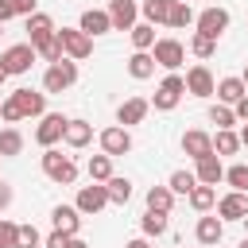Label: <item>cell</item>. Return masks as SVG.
Here are the masks:
<instances>
[{"mask_svg": "<svg viewBox=\"0 0 248 248\" xmlns=\"http://www.w3.org/2000/svg\"><path fill=\"white\" fill-rule=\"evenodd\" d=\"M229 8H221V4H209V8H202L198 16H194V27L202 31V35H209V39H221L225 31H229Z\"/></svg>", "mask_w": 248, "mask_h": 248, "instance_id": "cell-3", "label": "cell"}, {"mask_svg": "<svg viewBox=\"0 0 248 248\" xmlns=\"http://www.w3.org/2000/svg\"><path fill=\"white\" fill-rule=\"evenodd\" d=\"M39 54H35V46L31 43H16V46H8L4 54H0V66H4V74L8 78H19V74H27L31 70V62H35Z\"/></svg>", "mask_w": 248, "mask_h": 248, "instance_id": "cell-4", "label": "cell"}, {"mask_svg": "<svg viewBox=\"0 0 248 248\" xmlns=\"http://www.w3.org/2000/svg\"><path fill=\"white\" fill-rule=\"evenodd\" d=\"M8 19H16V8H12V0H0V23H8Z\"/></svg>", "mask_w": 248, "mask_h": 248, "instance_id": "cell-47", "label": "cell"}, {"mask_svg": "<svg viewBox=\"0 0 248 248\" xmlns=\"http://www.w3.org/2000/svg\"><path fill=\"white\" fill-rule=\"evenodd\" d=\"M213 89H217V78L209 74L205 62H198V66L186 70V93L190 97H213Z\"/></svg>", "mask_w": 248, "mask_h": 248, "instance_id": "cell-12", "label": "cell"}, {"mask_svg": "<svg viewBox=\"0 0 248 248\" xmlns=\"http://www.w3.org/2000/svg\"><path fill=\"white\" fill-rule=\"evenodd\" d=\"M27 35H31V39H27L31 46L43 43L46 35H54V19H50L46 12H31V16H27Z\"/></svg>", "mask_w": 248, "mask_h": 248, "instance_id": "cell-22", "label": "cell"}, {"mask_svg": "<svg viewBox=\"0 0 248 248\" xmlns=\"http://www.w3.org/2000/svg\"><path fill=\"white\" fill-rule=\"evenodd\" d=\"M194 23V8L186 4V0H170V16H167V27H190Z\"/></svg>", "mask_w": 248, "mask_h": 248, "instance_id": "cell-32", "label": "cell"}, {"mask_svg": "<svg viewBox=\"0 0 248 248\" xmlns=\"http://www.w3.org/2000/svg\"><path fill=\"white\" fill-rule=\"evenodd\" d=\"M194 236H198V244H205V248H213V244H221V236H225V221L213 213H205V217H198V225H194Z\"/></svg>", "mask_w": 248, "mask_h": 248, "instance_id": "cell-17", "label": "cell"}, {"mask_svg": "<svg viewBox=\"0 0 248 248\" xmlns=\"http://www.w3.org/2000/svg\"><path fill=\"white\" fill-rule=\"evenodd\" d=\"M217 217H221V221H244V217H248V194L229 190V194L217 202Z\"/></svg>", "mask_w": 248, "mask_h": 248, "instance_id": "cell-15", "label": "cell"}, {"mask_svg": "<svg viewBox=\"0 0 248 248\" xmlns=\"http://www.w3.org/2000/svg\"><path fill=\"white\" fill-rule=\"evenodd\" d=\"M240 151V136L232 132V128H217V136H213V155H236Z\"/></svg>", "mask_w": 248, "mask_h": 248, "instance_id": "cell-29", "label": "cell"}, {"mask_svg": "<svg viewBox=\"0 0 248 248\" xmlns=\"http://www.w3.org/2000/svg\"><path fill=\"white\" fill-rule=\"evenodd\" d=\"M225 182H229L232 190H240V194H248V163H232V167L225 170Z\"/></svg>", "mask_w": 248, "mask_h": 248, "instance_id": "cell-38", "label": "cell"}, {"mask_svg": "<svg viewBox=\"0 0 248 248\" xmlns=\"http://www.w3.org/2000/svg\"><path fill=\"white\" fill-rule=\"evenodd\" d=\"M89 140H93V124H89V120H78V116L66 120V128H62V143H66V147L78 151V147H85Z\"/></svg>", "mask_w": 248, "mask_h": 248, "instance_id": "cell-19", "label": "cell"}, {"mask_svg": "<svg viewBox=\"0 0 248 248\" xmlns=\"http://www.w3.org/2000/svg\"><path fill=\"white\" fill-rule=\"evenodd\" d=\"M43 174L50 182H58V186H74L78 182V163L70 155L54 151V147H43Z\"/></svg>", "mask_w": 248, "mask_h": 248, "instance_id": "cell-1", "label": "cell"}, {"mask_svg": "<svg viewBox=\"0 0 248 248\" xmlns=\"http://www.w3.org/2000/svg\"><path fill=\"white\" fill-rule=\"evenodd\" d=\"M194 178H198V182H205V186H217V182L225 178L221 155H205V159H198V167H194Z\"/></svg>", "mask_w": 248, "mask_h": 248, "instance_id": "cell-21", "label": "cell"}, {"mask_svg": "<svg viewBox=\"0 0 248 248\" xmlns=\"http://www.w3.org/2000/svg\"><path fill=\"white\" fill-rule=\"evenodd\" d=\"M58 43H62L66 58H74V62H81V58L93 54V39H89L81 27H58Z\"/></svg>", "mask_w": 248, "mask_h": 248, "instance_id": "cell-6", "label": "cell"}, {"mask_svg": "<svg viewBox=\"0 0 248 248\" xmlns=\"http://www.w3.org/2000/svg\"><path fill=\"white\" fill-rule=\"evenodd\" d=\"M12 101L19 105L23 120H27V116H43V112H46V93H35V89H16V93H12Z\"/></svg>", "mask_w": 248, "mask_h": 248, "instance_id": "cell-18", "label": "cell"}, {"mask_svg": "<svg viewBox=\"0 0 248 248\" xmlns=\"http://www.w3.org/2000/svg\"><path fill=\"white\" fill-rule=\"evenodd\" d=\"M213 50H217V39H209V35H202V31L190 35V54H194V58L205 62V58H213Z\"/></svg>", "mask_w": 248, "mask_h": 248, "instance_id": "cell-36", "label": "cell"}, {"mask_svg": "<svg viewBox=\"0 0 248 248\" xmlns=\"http://www.w3.org/2000/svg\"><path fill=\"white\" fill-rule=\"evenodd\" d=\"M209 120L217 128H232L236 124V112H232V105H209Z\"/></svg>", "mask_w": 248, "mask_h": 248, "instance_id": "cell-40", "label": "cell"}, {"mask_svg": "<svg viewBox=\"0 0 248 248\" xmlns=\"http://www.w3.org/2000/svg\"><path fill=\"white\" fill-rule=\"evenodd\" d=\"M50 225H54L58 232L78 236V229H81V213H78V205H54V209H50Z\"/></svg>", "mask_w": 248, "mask_h": 248, "instance_id": "cell-20", "label": "cell"}, {"mask_svg": "<svg viewBox=\"0 0 248 248\" xmlns=\"http://www.w3.org/2000/svg\"><path fill=\"white\" fill-rule=\"evenodd\" d=\"M240 81H244V85H248V62H244V70H240Z\"/></svg>", "mask_w": 248, "mask_h": 248, "instance_id": "cell-51", "label": "cell"}, {"mask_svg": "<svg viewBox=\"0 0 248 248\" xmlns=\"http://www.w3.org/2000/svg\"><path fill=\"white\" fill-rule=\"evenodd\" d=\"M167 186L174 190V198H178V194L186 198V194H190V190L198 186V178H194V170H174V174L167 178Z\"/></svg>", "mask_w": 248, "mask_h": 248, "instance_id": "cell-37", "label": "cell"}, {"mask_svg": "<svg viewBox=\"0 0 248 248\" xmlns=\"http://www.w3.org/2000/svg\"><path fill=\"white\" fill-rule=\"evenodd\" d=\"M4 78H8V74H4V66H0V85H4Z\"/></svg>", "mask_w": 248, "mask_h": 248, "instance_id": "cell-53", "label": "cell"}, {"mask_svg": "<svg viewBox=\"0 0 248 248\" xmlns=\"http://www.w3.org/2000/svg\"><path fill=\"white\" fill-rule=\"evenodd\" d=\"M70 248H89V244H85L81 236H70Z\"/></svg>", "mask_w": 248, "mask_h": 248, "instance_id": "cell-50", "label": "cell"}, {"mask_svg": "<svg viewBox=\"0 0 248 248\" xmlns=\"http://www.w3.org/2000/svg\"><path fill=\"white\" fill-rule=\"evenodd\" d=\"M236 136H240V147H248V120L240 124V132H236Z\"/></svg>", "mask_w": 248, "mask_h": 248, "instance_id": "cell-49", "label": "cell"}, {"mask_svg": "<svg viewBox=\"0 0 248 248\" xmlns=\"http://www.w3.org/2000/svg\"><path fill=\"white\" fill-rule=\"evenodd\" d=\"M16 248H43V236L35 225H19L16 229Z\"/></svg>", "mask_w": 248, "mask_h": 248, "instance_id": "cell-39", "label": "cell"}, {"mask_svg": "<svg viewBox=\"0 0 248 248\" xmlns=\"http://www.w3.org/2000/svg\"><path fill=\"white\" fill-rule=\"evenodd\" d=\"M12 202H16V190H12V182H4V178H0V213H4Z\"/></svg>", "mask_w": 248, "mask_h": 248, "instance_id": "cell-45", "label": "cell"}, {"mask_svg": "<svg viewBox=\"0 0 248 248\" xmlns=\"http://www.w3.org/2000/svg\"><path fill=\"white\" fill-rule=\"evenodd\" d=\"M232 112H236V124H244V120H248V93H244V97L232 105Z\"/></svg>", "mask_w": 248, "mask_h": 248, "instance_id": "cell-46", "label": "cell"}, {"mask_svg": "<svg viewBox=\"0 0 248 248\" xmlns=\"http://www.w3.org/2000/svg\"><path fill=\"white\" fill-rule=\"evenodd\" d=\"M43 248H70V232H58V229H54V232L43 240Z\"/></svg>", "mask_w": 248, "mask_h": 248, "instance_id": "cell-43", "label": "cell"}, {"mask_svg": "<svg viewBox=\"0 0 248 248\" xmlns=\"http://www.w3.org/2000/svg\"><path fill=\"white\" fill-rule=\"evenodd\" d=\"M105 194H108V205H128V202H132V178L112 174V178L105 182Z\"/></svg>", "mask_w": 248, "mask_h": 248, "instance_id": "cell-24", "label": "cell"}, {"mask_svg": "<svg viewBox=\"0 0 248 248\" xmlns=\"http://www.w3.org/2000/svg\"><path fill=\"white\" fill-rule=\"evenodd\" d=\"M124 248H151V240H147V236H132Z\"/></svg>", "mask_w": 248, "mask_h": 248, "instance_id": "cell-48", "label": "cell"}, {"mask_svg": "<svg viewBox=\"0 0 248 248\" xmlns=\"http://www.w3.org/2000/svg\"><path fill=\"white\" fill-rule=\"evenodd\" d=\"M108 19L112 31H132V23H140V0H108Z\"/></svg>", "mask_w": 248, "mask_h": 248, "instance_id": "cell-11", "label": "cell"}, {"mask_svg": "<svg viewBox=\"0 0 248 248\" xmlns=\"http://www.w3.org/2000/svg\"><path fill=\"white\" fill-rule=\"evenodd\" d=\"M97 143H101V151L105 155H128L132 151V132L128 128H120V124H108V128H101L97 132Z\"/></svg>", "mask_w": 248, "mask_h": 248, "instance_id": "cell-8", "label": "cell"}, {"mask_svg": "<svg viewBox=\"0 0 248 248\" xmlns=\"http://www.w3.org/2000/svg\"><path fill=\"white\" fill-rule=\"evenodd\" d=\"M140 12L147 23H167L170 16V0H140Z\"/></svg>", "mask_w": 248, "mask_h": 248, "instance_id": "cell-35", "label": "cell"}, {"mask_svg": "<svg viewBox=\"0 0 248 248\" xmlns=\"http://www.w3.org/2000/svg\"><path fill=\"white\" fill-rule=\"evenodd\" d=\"M151 58H155V66H163V70H170V74H174V70L186 62V46H182L178 39H155Z\"/></svg>", "mask_w": 248, "mask_h": 248, "instance_id": "cell-7", "label": "cell"}, {"mask_svg": "<svg viewBox=\"0 0 248 248\" xmlns=\"http://www.w3.org/2000/svg\"><path fill=\"white\" fill-rule=\"evenodd\" d=\"M74 205H78V213H81V217H85V213H89V217H97V213H101V209L108 205L105 182H89V186H81V190H78V202H74Z\"/></svg>", "mask_w": 248, "mask_h": 248, "instance_id": "cell-10", "label": "cell"}, {"mask_svg": "<svg viewBox=\"0 0 248 248\" xmlns=\"http://www.w3.org/2000/svg\"><path fill=\"white\" fill-rule=\"evenodd\" d=\"M128 74H132L136 81H147V78L155 74V58H151V50H136V54L128 58Z\"/></svg>", "mask_w": 248, "mask_h": 248, "instance_id": "cell-25", "label": "cell"}, {"mask_svg": "<svg viewBox=\"0 0 248 248\" xmlns=\"http://www.w3.org/2000/svg\"><path fill=\"white\" fill-rule=\"evenodd\" d=\"M236 248H248V236H244V240H240V244H236Z\"/></svg>", "mask_w": 248, "mask_h": 248, "instance_id": "cell-52", "label": "cell"}, {"mask_svg": "<svg viewBox=\"0 0 248 248\" xmlns=\"http://www.w3.org/2000/svg\"><path fill=\"white\" fill-rule=\"evenodd\" d=\"M16 221H8V217H0V248H16Z\"/></svg>", "mask_w": 248, "mask_h": 248, "instance_id": "cell-42", "label": "cell"}, {"mask_svg": "<svg viewBox=\"0 0 248 248\" xmlns=\"http://www.w3.org/2000/svg\"><path fill=\"white\" fill-rule=\"evenodd\" d=\"M186 4H194V0H186Z\"/></svg>", "mask_w": 248, "mask_h": 248, "instance_id": "cell-55", "label": "cell"}, {"mask_svg": "<svg viewBox=\"0 0 248 248\" xmlns=\"http://www.w3.org/2000/svg\"><path fill=\"white\" fill-rule=\"evenodd\" d=\"M0 27H4V23H0ZM0 35H4V31H0Z\"/></svg>", "mask_w": 248, "mask_h": 248, "instance_id": "cell-54", "label": "cell"}, {"mask_svg": "<svg viewBox=\"0 0 248 248\" xmlns=\"http://www.w3.org/2000/svg\"><path fill=\"white\" fill-rule=\"evenodd\" d=\"M182 93H186V78H182V74H167V78L159 81V89H155L151 105H155L159 112H170V108L182 101Z\"/></svg>", "mask_w": 248, "mask_h": 248, "instance_id": "cell-5", "label": "cell"}, {"mask_svg": "<svg viewBox=\"0 0 248 248\" xmlns=\"http://www.w3.org/2000/svg\"><path fill=\"white\" fill-rule=\"evenodd\" d=\"M0 120H4V124H19V120H23V112H19V105L12 101V93L0 101Z\"/></svg>", "mask_w": 248, "mask_h": 248, "instance_id": "cell-41", "label": "cell"}, {"mask_svg": "<svg viewBox=\"0 0 248 248\" xmlns=\"http://www.w3.org/2000/svg\"><path fill=\"white\" fill-rule=\"evenodd\" d=\"M66 120H70V116H62V112H43V116H39V128H35V143H39V147H54V143L62 140Z\"/></svg>", "mask_w": 248, "mask_h": 248, "instance_id": "cell-9", "label": "cell"}, {"mask_svg": "<svg viewBox=\"0 0 248 248\" xmlns=\"http://www.w3.org/2000/svg\"><path fill=\"white\" fill-rule=\"evenodd\" d=\"M170 205H174V190H170V186H151V190H147V209L170 213Z\"/></svg>", "mask_w": 248, "mask_h": 248, "instance_id": "cell-30", "label": "cell"}, {"mask_svg": "<svg viewBox=\"0 0 248 248\" xmlns=\"http://www.w3.org/2000/svg\"><path fill=\"white\" fill-rule=\"evenodd\" d=\"M147 112H151V101H143V97H128V101H120V108H116V124H120V128L143 124Z\"/></svg>", "mask_w": 248, "mask_h": 248, "instance_id": "cell-13", "label": "cell"}, {"mask_svg": "<svg viewBox=\"0 0 248 248\" xmlns=\"http://www.w3.org/2000/svg\"><path fill=\"white\" fill-rule=\"evenodd\" d=\"M12 8H16V16H31V12H39V0H12Z\"/></svg>", "mask_w": 248, "mask_h": 248, "instance_id": "cell-44", "label": "cell"}, {"mask_svg": "<svg viewBox=\"0 0 248 248\" xmlns=\"http://www.w3.org/2000/svg\"><path fill=\"white\" fill-rule=\"evenodd\" d=\"M128 35H132V46H136V50H151V46H155V23H147V19H143V23H132Z\"/></svg>", "mask_w": 248, "mask_h": 248, "instance_id": "cell-33", "label": "cell"}, {"mask_svg": "<svg viewBox=\"0 0 248 248\" xmlns=\"http://www.w3.org/2000/svg\"><path fill=\"white\" fill-rule=\"evenodd\" d=\"M23 151V132L19 128H0V159H16Z\"/></svg>", "mask_w": 248, "mask_h": 248, "instance_id": "cell-28", "label": "cell"}, {"mask_svg": "<svg viewBox=\"0 0 248 248\" xmlns=\"http://www.w3.org/2000/svg\"><path fill=\"white\" fill-rule=\"evenodd\" d=\"M182 151L198 163V159L213 155V136H209V132H202V128H190V132H182Z\"/></svg>", "mask_w": 248, "mask_h": 248, "instance_id": "cell-14", "label": "cell"}, {"mask_svg": "<svg viewBox=\"0 0 248 248\" xmlns=\"http://www.w3.org/2000/svg\"><path fill=\"white\" fill-rule=\"evenodd\" d=\"M35 54H39L43 62H58V58H66V50H62V43H58V27H54V35H46L43 43H35Z\"/></svg>", "mask_w": 248, "mask_h": 248, "instance_id": "cell-34", "label": "cell"}, {"mask_svg": "<svg viewBox=\"0 0 248 248\" xmlns=\"http://www.w3.org/2000/svg\"><path fill=\"white\" fill-rule=\"evenodd\" d=\"M85 174H89V182H108L112 178V155H89V163H85Z\"/></svg>", "mask_w": 248, "mask_h": 248, "instance_id": "cell-26", "label": "cell"}, {"mask_svg": "<svg viewBox=\"0 0 248 248\" xmlns=\"http://www.w3.org/2000/svg\"><path fill=\"white\" fill-rule=\"evenodd\" d=\"M78 27H81L89 39H97V35H108V31H112V19H108L105 8H85L81 19H78Z\"/></svg>", "mask_w": 248, "mask_h": 248, "instance_id": "cell-16", "label": "cell"}, {"mask_svg": "<svg viewBox=\"0 0 248 248\" xmlns=\"http://www.w3.org/2000/svg\"><path fill=\"white\" fill-rule=\"evenodd\" d=\"M167 217H170V213H155V209H147V213L140 217V232H143L147 240H151V236H163V232H167Z\"/></svg>", "mask_w": 248, "mask_h": 248, "instance_id": "cell-31", "label": "cell"}, {"mask_svg": "<svg viewBox=\"0 0 248 248\" xmlns=\"http://www.w3.org/2000/svg\"><path fill=\"white\" fill-rule=\"evenodd\" d=\"M186 202H190L198 213H209V209L217 205V190H213V186H205V182H198V186L186 194Z\"/></svg>", "mask_w": 248, "mask_h": 248, "instance_id": "cell-27", "label": "cell"}, {"mask_svg": "<svg viewBox=\"0 0 248 248\" xmlns=\"http://www.w3.org/2000/svg\"><path fill=\"white\" fill-rule=\"evenodd\" d=\"M213 93H217V101H221V105H236V101L248 93V85H244L240 78H221Z\"/></svg>", "mask_w": 248, "mask_h": 248, "instance_id": "cell-23", "label": "cell"}, {"mask_svg": "<svg viewBox=\"0 0 248 248\" xmlns=\"http://www.w3.org/2000/svg\"><path fill=\"white\" fill-rule=\"evenodd\" d=\"M74 81H78V62H74V58H58V62H50L46 74H43V89H46V93H66Z\"/></svg>", "mask_w": 248, "mask_h": 248, "instance_id": "cell-2", "label": "cell"}]
</instances>
